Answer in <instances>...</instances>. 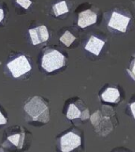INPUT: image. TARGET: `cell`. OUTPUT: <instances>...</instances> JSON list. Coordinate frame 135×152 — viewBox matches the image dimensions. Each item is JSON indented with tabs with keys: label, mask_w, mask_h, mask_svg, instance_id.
I'll use <instances>...</instances> for the list:
<instances>
[{
	"label": "cell",
	"mask_w": 135,
	"mask_h": 152,
	"mask_svg": "<svg viewBox=\"0 0 135 152\" xmlns=\"http://www.w3.org/2000/svg\"><path fill=\"white\" fill-rule=\"evenodd\" d=\"M120 94L115 88L109 87L101 95L102 99L107 102H115L119 98Z\"/></svg>",
	"instance_id": "cell-10"
},
{
	"label": "cell",
	"mask_w": 135,
	"mask_h": 152,
	"mask_svg": "<svg viewBox=\"0 0 135 152\" xmlns=\"http://www.w3.org/2000/svg\"><path fill=\"white\" fill-rule=\"evenodd\" d=\"M28 33H29L33 45L45 42L49 38V33H48L47 27L45 26H40L36 28H30L28 30Z\"/></svg>",
	"instance_id": "cell-6"
},
{
	"label": "cell",
	"mask_w": 135,
	"mask_h": 152,
	"mask_svg": "<svg viewBox=\"0 0 135 152\" xmlns=\"http://www.w3.org/2000/svg\"><path fill=\"white\" fill-rule=\"evenodd\" d=\"M7 67L14 78H19L32 69L29 62L25 56H21L7 64Z\"/></svg>",
	"instance_id": "cell-4"
},
{
	"label": "cell",
	"mask_w": 135,
	"mask_h": 152,
	"mask_svg": "<svg viewBox=\"0 0 135 152\" xmlns=\"http://www.w3.org/2000/svg\"><path fill=\"white\" fill-rule=\"evenodd\" d=\"M24 109L33 121L41 123H47L49 121L48 108L40 97H33L25 105Z\"/></svg>",
	"instance_id": "cell-1"
},
{
	"label": "cell",
	"mask_w": 135,
	"mask_h": 152,
	"mask_svg": "<svg viewBox=\"0 0 135 152\" xmlns=\"http://www.w3.org/2000/svg\"><path fill=\"white\" fill-rule=\"evenodd\" d=\"M130 109H131V112H132L134 118L135 119V102H134V103L130 104Z\"/></svg>",
	"instance_id": "cell-17"
},
{
	"label": "cell",
	"mask_w": 135,
	"mask_h": 152,
	"mask_svg": "<svg viewBox=\"0 0 135 152\" xmlns=\"http://www.w3.org/2000/svg\"><path fill=\"white\" fill-rule=\"evenodd\" d=\"M128 73L130 74V75L131 76V78L135 80V59H134V61L132 62V64L130 65V69H128Z\"/></svg>",
	"instance_id": "cell-15"
},
{
	"label": "cell",
	"mask_w": 135,
	"mask_h": 152,
	"mask_svg": "<svg viewBox=\"0 0 135 152\" xmlns=\"http://www.w3.org/2000/svg\"><path fill=\"white\" fill-rule=\"evenodd\" d=\"M104 41L101 40L99 38L96 37L94 36H92L88 41L87 45H85V48L89 52H92L96 56L100 53L102 48L104 47Z\"/></svg>",
	"instance_id": "cell-9"
},
{
	"label": "cell",
	"mask_w": 135,
	"mask_h": 152,
	"mask_svg": "<svg viewBox=\"0 0 135 152\" xmlns=\"http://www.w3.org/2000/svg\"><path fill=\"white\" fill-rule=\"evenodd\" d=\"M7 123V120L6 119L2 113L0 112V125H3V124H6Z\"/></svg>",
	"instance_id": "cell-16"
},
{
	"label": "cell",
	"mask_w": 135,
	"mask_h": 152,
	"mask_svg": "<svg viewBox=\"0 0 135 152\" xmlns=\"http://www.w3.org/2000/svg\"><path fill=\"white\" fill-rule=\"evenodd\" d=\"M81 145V138L74 132H68L59 139V148L61 152H72Z\"/></svg>",
	"instance_id": "cell-3"
},
{
	"label": "cell",
	"mask_w": 135,
	"mask_h": 152,
	"mask_svg": "<svg viewBox=\"0 0 135 152\" xmlns=\"http://www.w3.org/2000/svg\"><path fill=\"white\" fill-rule=\"evenodd\" d=\"M75 37H74L70 32H69V31H66L63 35L59 38L60 41L63 43L64 45H66V46H67V47H69V46L75 40Z\"/></svg>",
	"instance_id": "cell-13"
},
{
	"label": "cell",
	"mask_w": 135,
	"mask_h": 152,
	"mask_svg": "<svg viewBox=\"0 0 135 152\" xmlns=\"http://www.w3.org/2000/svg\"><path fill=\"white\" fill-rule=\"evenodd\" d=\"M130 21V18L129 17L123 15L118 12L114 11L111 14V18L109 20L108 26L111 28L125 33Z\"/></svg>",
	"instance_id": "cell-5"
},
{
	"label": "cell",
	"mask_w": 135,
	"mask_h": 152,
	"mask_svg": "<svg viewBox=\"0 0 135 152\" xmlns=\"http://www.w3.org/2000/svg\"><path fill=\"white\" fill-rule=\"evenodd\" d=\"M16 2L25 10L28 9V7L32 5L31 0H16Z\"/></svg>",
	"instance_id": "cell-14"
},
{
	"label": "cell",
	"mask_w": 135,
	"mask_h": 152,
	"mask_svg": "<svg viewBox=\"0 0 135 152\" xmlns=\"http://www.w3.org/2000/svg\"><path fill=\"white\" fill-rule=\"evenodd\" d=\"M97 18V14L94 12L90 10H86L85 11L81 12L78 15V25L81 28H85L96 23Z\"/></svg>",
	"instance_id": "cell-8"
},
{
	"label": "cell",
	"mask_w": 135,
	"mask_h": 152,
	"mask_svg": "<svg viewBox=\"0 0 135 152\" xmlns=\"http://www.w3.org/2000/svg\"><path fill=\"white\" fill-rule=\"evenodd\" d=\"M65 64V57L57 50H50L42 58V67L47 72L61 68Z\"/></svg>",
	"instance_id": "cell-2"
},
{
	"label": "cell",
	"mask_w": 135,
	"mask_h": 152,
	"mask_svg": "<svg viewBox=\"0 0 135 152\" xmlns=\"http://www.w3.org/2000/svg\"><path fill=\"white\" fill-rule=\"evenodd\" d=\"M52 9H53V11L54 13V15L57 17L60 16L62 14H66V13H68L69 11L66 1H61L56 4H54Z\"/></svg>",
	"instance_id": "cell-11"
},
{
	"label": "cell",
	"mask_w": 135,
	"mask_h": 152,
	"mask_svg": "<svg viewBox=\"0 0 135 152\" xmlns=\"http://www.w3.org/2000/svg\"><path fill=\"white\" fill-rule=\"evenodd\" d=\"M25 142V132L23 129H21L18 132L8 135L4 143L8 142L11 145L9 147H14V148H15L17 151H21L24 148Z\"/></svg>",
	"instance_id": "cell-7"
},
{
	"label": "cell",
	"mask_w": 135,
	"mask_h": 152,
	"mask_svg": "<svg viewBox=\"0 0 135 152\" xmlns=\"http://www.w3.org/2000/svg\"><path fill=\"white\" fill-rule=\"evenodd\" d=\"M66 117L69 120H73V119L79 118V117H81V113L77 108L75 104H70L69 105L68 111H67V113H66Z\"/></svg>",
	"instance_id": "cell-12"
},
{
	"label": "cell",
	"mask_w": 135,
	"mask_h": 152,
	"mask_svg": "<svg viewBox=\"0 0 135 152\" xmlns=\"http://www.w3.org/2000/svg\"><path fill=\"white\" fill-rule=\"evenodd\" d=\"M3 18H4V12H3V10L0 8V22L2 21Z\"/></svg>",
	"instance_id": "cell-18"
}]
</instances>
